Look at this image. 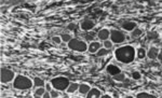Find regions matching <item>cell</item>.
Wrapping results in <instances>:
<instances>
[{"instance_id": "obj_9", "label": "cell", "mask_w": 162, "mask_h": 98, "mask_svg": "<svg viewBox=\"0 0 162 98\" xmlns=\"http://www.w3.org/2000/svg\"><path fill=\"white\" fill-rule=\"evenodd\" d=\"M97 38L102 41L108 40V39L110 38V31L107 28H103V29H101L100 31L97 32Z\"/></svg>"}, {"instance_id": "obj_17", "label": "cell", "mask_w": 162, "mask_h": 98, "mask_svg": "<svg viewBox=\"0 0 162 98\" xmlns=\"http://www.w3.org/2000/svg\"><path fill=\"white\" fill-rule=\"evenodd\" d=\"M46 92H47V90H46V87H44V86H41V87H37V90L35 91V97H42Z\"/></svg>"}, {"instance_id": "obj_12", "label": "cell", "mask_w": 162, "mask_h": 98, "mask_svg": "<svg viewBox=\"0 0 162 98\" xmlns=\"http://www.w3.org/2000/svg\"><path fill=\"white\" fill-rule=\"evenodd\" d=\"M102 48V44L97 41H92L90 43V45L88 46V50L90 53H96L100 49Z\"/></svg>"}, {"instance_id": "obj_7", "label": "cell", "mask_w": 162, "mask_h": 98, "mask_svg": "<svg viewBox=\"0 0 162 98\" xmlns=\"http://www.w3.org/2000/svg\"><path fill=\"white\" fill-rule=\"evenodd\" d=\"M94 26H95V23L93 22L92 20H89V18L83 20L80 23V28L82 30H84V31H90V30H92L93 28H94Z\"/></svg>"}, {"instance_id": "obj_6", "label": "cell", "mask_w": 162, "mask_h": 98, "mask_svg": "<svg viewBox=\"0 0 162 98\" xmlns=\"http://www.w3.org/2000/svg\"><path fill=\"white\" fill-rule=\"evenodd\" d=\"M110 40L114 43H122V42L125 41V35L120 30L112 29L110 30Z\"/></svg>"}, {"instance_id": "obj_5", "label": "cell", "mask_w": 162, "mask_h": 98, "mask_svg": "<svg viewBox=\"0 0 162 98\" xmlns=\"http://www.w3.org/2000/svg\"><path fill=\"white\" fill-rule=\"evenodd\" d=\"M14 78H15V76H14V72L12 70L7 68L1 69V73H0V81H1V83H9L11 81H13Z\"/></svg>"}, {"instance_id": "obj_32", "label": "cell", "mask_w": 162, "mask_h": 98, "mask_svg": "<svg viewBox=\"0 0 162 98\" xmlns=\"http://www.w3.org/2000/svg\"><path fill=\"white\" fill-rule=\"evenodd\" d=\"M43 98H49V97H51V94H50V92H48V91H47L46 93H44V95L43 96H42Z\"/></svg>"}, {"instance_id": "obj_2", "label": "cell", "mask_w": 162, "mask_h": 98, "mask_svg": "<svg viewBox=\"0 0 162 98\" xmlns=\"http://www.w3.org/2000/svg\"><path fill=\"white\" fill-rule=\"evenodd\" d=\"M13 87L20 91H26L32 87V81L29 78L18 74L13 80Z\"/></svg>"}, {"instance_id": "obj_10", "label": "cell", "mask_w": 162, "mask_h": 98, "mask_svg": "<svg viewBox=\"0 0 162 98\" xmlns=\"http://www.w3.org/2000/svg\"><path fill=\"white\" fill-rule=\"evenodd\" d=\"M106 70H107L108 73H109L110 76H112V77L116 76V74H118V73H120V72H121V69L119 68L118 66L114 65V64L108 65V66L106 67Z\"/></svg>"}, {"instance_id": "obj_26", "label": "cell", "mask_w": 162, "mask_h": 98, "mask_svg": "<svg viewBox=\"0 0 162 98\" xmlns=\"http://www.w3.org/2000/svg\"><path fill=\"white\" fill-rule=\"evenodd\" d=\"M132 78L134 79V80H140V79L142 78V74H140V71H133L132 72Z\"/></svg>"}, {"instance_id": "obj_23", "label": "cell", "mask_w": 162, "mask_h": 98, "mask_svg": "<svg viewBox=\"0 0 162 98\" xmlns=\"http://www.w3.org/2000/svg\"><path fill=\"white\" fill-rule=\"evenodd\" d=\"M114 79L116 81H119V82H123L124 80H125V74L122 73V72H120V73L116 74V76H114Z\"/></svg>"}, {"instance_id": "obj_13", "label": "cell", "mask_w": 162, "mask_h": 98, "mask_svg": "<svg viewBox=\"0 0 162 98\" xmlns=\"http://www.w3.org/2000/svg\"><path fill=\"white\" fill-rule=\"evenodd\" d=\"M136 27H137V24L135 22H125L122 24V28L126 31H132Z\"/></svg>"}, {"instance_id": "obj_22", "label": "cell", "mask_w": 162, "mask_h": 98, "mask_svg": "<svg viewBox=\"0 0 162 98\" xmlns=\"http://www.w3.org/2000/svg\"><path fill=\"white\" fill-rule=\"evenodd\" d=\"M136 97H137V98H155L154 95L149 94V93H147V92H140V93H138V94L136 95Z\"/></svg>"}, {"instance_id": "obj_29", "label": "cell", "mask_w": 162, "mask_h": 98, "mask_svg": "<svg viewBox=\"0 0 162 98\" xmlns=\"http://www.w3.org/2000/svg\"><path fill=\"white\" fill-rule=\"evenodd\" d=\"M67 29L75 30V29H76V24H75V23H70V24H68L67 25Z\"/></svg>"}, {"instance_id": "obj_34", "label": "cell", "mask_w": 162, "mask_h": 98, "mask_svg": "<svg viewBox=\"0 0 162 98\" xmlns=\"http://www.w3.org/2000/svg\"><path fill=\"white\" fill-rule=\"evenodd\" d=\"M158 58H159V59H160V60H162V52H160V53H159V55H158Z\"/></svg>"}, {"instance_id": "obj_4", "label": "cell", "mask_w": 162, "mask_h": 98, "mask_svg": "<svg viewBox=\"0 0 162 98\" xmlns=\"http://www.w3.org/2000/svg\"><path fill=\"white\" fill-rule=\"evenodd\" d=\"M68 48L72 51H76V52H86L88 50V45L83 40H80V39H71L69 42L67 43Z\"/></svg>"}, {"instance_id": "obj_18", "label": "cell", "mask_w": 162, "mask_h": 98, "mask_svg": "<svg viewBox=\"0 0 162 98\" xmlns=\"http://www.w3.org/2000/svg\"><path fill=\"white\" fill-rule=\"evenodd\" d=\"M136 56H137L140 59H143V58H145L147 56V52L143 48H140L136 51Z\"/></svg>"}, {"instance_id": "obj_27", "label": "cell", "mask_w": 162, "mask_h": 98, "mask_svg": "<svg viewBox=\"0 0 162 98\" xmlns=\"http://www.w3.org/2000/svg\"><path fill=\"white\" fill-rule=\"evenodd\" d=\"M60 91H57V90H55L54 88V91H51L50 92V94H51V97H53V98H56V97H58L60 96Z\"/></svg>"}, {"instance_id": "obj_28", "label": "cell", "mask_w": 162, "mask_h": 98, "mask_svg": "<svg viewBox=\"0 0 162 98\" xmlns=\"http://www.w3.org/2000/svg\"><path fill=\"white\" fill-rule=\"evenodd\" d=\"M52 41L56 44H60L61 42H62V38L58 36H54V37H52Z\"/></svg>"}, {"instance_id": "obj_1", "label": "cell", "mask_w": 162, "mask_h": 98, "mask_svg": "<svg viewBox=\"0 0 162 98\" xmlns=\"http://www.w3.org/2000/svg\"><path fill=\"white\" fill-rule=\"evenodd\" d=\"M115 56L122 64H131L135 59L136 51L132 45H123L116 49Z\"/></svg>"}, {"instance_id": "obj_24", "label": "cell", "mask_w": 162, "mask_h": 98, "mask_svg": "<svg viewBox=\"0 0 162 98\" xmlns=\"http://www.w3.org/2000/svg\"><path fill=\"white\" fill-rule=\"evenodd\" d=\"M61 38H62V41L63 42H66V43H68V42H69L70 40H71V36H70V35H68V34H62L61 35Z\"/></svg>"}, {"instance_id": "obj_16", "label": "cell", "mask_w": 162, "mask_h": 98, "mask_svg": "<svg viewBox=\"0 0 162 98\" xmlns=\"http://www.w3.org/2000/svg\"><path fill=\"white\" fill-rule=\"evenodd\" d=\"M34 86H35V87H41V86H46V82H44V80H42L41 78H38V77H36V78H34Z\"/></svg>"}, {"instance_id": "obj_19", "label": "cell", "mask_w": 162, "mask_h": 98, "mask_svg": "<svg viewBox=\"0 0 162 98\" xmlns=\"http://www.w3.org/2000/svg\"><path fill=\"white\" fill-rule=\"evenodd\" d=\"M108 53H109V50L106 48H101L100 50L96 52V55L98 56V57H103V56H106Z\"/></svg>"}, {"instance_id": "obj_20", "label": "cell", "mask_w": 162, "mask_h": 98, "mask_svg": "<svg viewBox=\"0 0 162 98\" xmlns=\"http://www.w3.org/2000/svg\"><path fill=\"white\" fill-rule=\"evenodd\" d=\"M132 38H138V37H140L143 35V30L140 29V28L136 27L134 30H132Z\"/></svg>"}, {"instance_id": "obj_35", "label": "cell", "mask_w": 162, "mask_h": 98, "mask_svg": "<svg viewBox=\"0 0 162 98\" xmlns=\"http://www.w3.org/2000/svg\"><path fill=\"white\" fill-rule=\"evenodd\" d=\"M34 1H37V0H34Z\"/></svg>"}, {"instance_id": "obj_8", "label": "cell", "mask_w": 162, "mask_h": 98, "mask_svg": "<svg viewBox=\"0 0 162 98\" xmlns=\"http://www.w3.org/2000/svg\"><path fill=\"white\" fill-rule=\"evenodd\" d=\"M159 53H160V51L157 46H150L149 50L147 51V57L150 59H156V58H158Z\"/></svg>"}, {"instance_id": "obj_31", "label": "cell", "mask_w": 162, "mask_h": 98, "mask_svg": "<svg viewBox=\"0 0 162 98\" xmlns=\"http://www.w3.org/2000/svg\"><path fill=\"white\" fill-rule=\"evenodd\" d=\"M52 84L51 83H46V90L48 91V92H51V88H52Z\"/></svg>"}, {"instance_id": "obj_25", "label": "cell", "mask_w": 162, "mask_h": 98, "mask_svg": "<svg viewBox=\"0 0 162 98\" xmlns=\"http://www.w3.org/2000/svg\"><path fill=\"white\" fill-rule=\"evenodd\" d=\"M103 44H104V48H106V49H108V50H110V49L112 48V44H114V42L108 39V40H105Z\"/></svg>"}, {"instance_id": "obj_3", "label": "cell", "mask_w": 162, "mask_h": 98, "mask_svg": "<svg viewBox=\"0 0 162 98\" xmlns=\"http://www.w3.org/2000/svg\"><path fill=\"white\" fill-rule=\"evenodd\" d=\"M69 80L66 77H56L51 80V84H52L53 88L60 91V92H64L67 90V87L69 86Z\"/></svg>"}, {"instance_id": "obj_11", "label": "cell", "mask_w": 162, "mask_h": 98, "mask_svg": "<svg viewBox=\"0 0 162 98\" xmlns=\"http://www.w3.org/2000/svg\"><path fill=\"white\" fill-rule=\"evenodd\" d=\"M86 97L88 98H100V97H102V92H101L98 88H96V87H93V88H91L90 91H89V93L86 94Z\"/></svg>"}, {"instance_id": "obj_14", "label": "cell", "mask_w": 162, "mask_h": 98, "mask_svg": "<svg viewBox=\"0 0 162 98\" xmlns=\"http://www.w3.org/2000/svg\"><path fill=\"white\" fill-rule=\"evenodd\" d=\"M91 90V86L86 83H82V84H79V93L82 95H86L89 93V91Z\"/></svg>"}, {"instance_id": "obj_15", "label": "cell", "mask_w": 162, "mask_h": 98, "mask_svg": "<svg viewBox=\"0 0 162 98\" xmlns=\"http://www.w3.org/2000/svg\"><path fill=\"white\" fill-rule=\"evenodd\" d=\"M79 90V84L78 83H75V82H71L69 83V86L67 87V93H75L76 91Z\"/></svg>"}, {"instance_id": "obj_21", "label": "cell", "mask_w": 162, "mask_h": 98, "mask_svg": "<svg viewBox=\"0 0 162 98\" xmlns=\"http://www.w3.org/2000/svg\"><path fill=\"white\" fill-rule=\"evenodd\" d=\"M95 36H96V34H95V32L89 31L88 34H86V35H84V38H86V41H90V42H92L93 40H94Z\"/></svg>"}, {"instance_id": "obj_33", "label": "cell", "mask_w": 162, "mask_h": 98, "mask_svg": "<svg viewBox=\"0 0 162 98\" xmlns=\"http://www.w3.org/2000/svg\"><path fill=\"white\" fill-rule=\"evenodd\" d=\"M110 97H111V96H110V95H102V98H110Z\"/></svg>"}, {"instance_id": "obj_30", "label": "cell", "mask_w": 162, "mask_h": 98, "mask_svg": "<svg viewBox=\"0 0 162 98\" xmlns=\"http://www.w3.org/2000/svg\"><path fill=\"white\" fill-rule=\"evenodd\" d=\"M158 34L157 32H149V38H155V39H157L158 38Z\"/></svg>"}]
</instances>
